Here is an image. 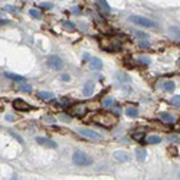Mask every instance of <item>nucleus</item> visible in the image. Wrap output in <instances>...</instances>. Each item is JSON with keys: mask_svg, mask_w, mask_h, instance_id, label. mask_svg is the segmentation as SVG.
<instances>
[{"mask_svg": "<svg viewBox=\"0 0 180 180\" xmlns=\"http://www.w3.org/2000/svg\"><path fill=\"white\" fill-rule=\"evenodd\" d=\"M92 121H94L97 125H100V127L111 128V127L115 125L117 118H115V115L111 114V112H98V114H95V115L92 117Z\"/></svg>", "mask_w": 180, "mask_h": 180, "instance_id": "1", "label": "nucleus"}, {"mask_svg": "<svg viewBox=\"0 0 180 180\" xmlns=\"http://www.w3.org/2000/svg\"><path fill=\"white\" fill-rule=\"evenodd\" d=\"M101 46L108 52H115L121 48V40L118 37H107L101 40Z\"/></svg>", "mask_w": 180, "mask_h": 180, "instance_id": "2", "label": "nucleus"}, {"mask_svg": "<svg viewBox=\"0 0 180 180\" xmlns=\"http://www.w3.org/2000/svg\"><path fill=\"white\" fill-rule=\"evenodd\" d=\"M72 161L76 166H89V164H92V157H89L88 154H85L82 151H75L72 156Z\"/></svg>", "mask_w": 180, "mask_h": 180, "instance_id": "3", "label": "nucleus"}, {"mask_svg": "<svg viewBox=\"0 0 180 180\" xmlns=\"http://www.w3.org/2000/svg\"><path fill=\"white\" fill-rule=\"evenodd\" d=\"M130 22H133V23H136V25H140V26H143V28H157V23H156L154 20H150V19H147V17H143V16H136V15H133V16H130Z\"/></svg>", "mask_w": 180, "mask_h": 180, "instance_id": "4", "label": "nucleus"}, {"mask_svg": "<svg viewBox=\"0 0 180 180\" xmlns=\"http://www.w3.org/2000/svg\"><path fill=\"white\" fill-rule=\"evenodd\" d=\"M46 65L49 66V68H52V69H56V71H61L62 68H64V61L58 56V55H51V56H48L46 58Z\"/></svg>", "mask_w": 180, "mask_h": 180, "instance_id": "5", "label": "nucleus"}, {"mask_svg": "<svg viewBox=\"0 0 180 180\" xmlns=\"http://www.w3.org/2000/svg\"><path fill=\"white\" fill-rule=\"evenodd\" d=\"M87 111H88L87 105L82 104V102H79V104H75V105L71 108V115L78 117V118H82V117L87 114Z\"/></svg>", "mask_w": 180, "mask_h": 180, "instance_id": "6", "label": "nucleus"}, {"mask_svg": "<svg viewBox=\"0 0 180 180\" xmlns=\"http://www.w3.org/2000/svg\"><path fill=\"white\" fill-rule=\"evenodd\" d=\"M78 133H79L81 136H84V137L91 138V140H97V141L102 140V136H101V134H98V133H95V131H92V130H88V128H79Z\"/></svg>", "mask_w": 180, "mask_h": 180, "instance_id": "7", "label": "nucleus"}, {"mask_svg": "<svg viewBox=\"0 0 180 180\" xmlns=\"http://www.w3.org/2000/svg\"><path fill=\"white\" fill-rule=\"evenodd\" d=\"M13 108L17 109V111H29V109H32V107H30L26 101H23V100H20V98H17V100L13 101Z\"/></svg>", "mask_w": 180, "mask_h": 180, "instance_id": "8", "label": "nucleus"}, {"mask_svg": "<svg viewBox=\"0 0 180 180\" xmlns=\"http://www.w3.org/2000/svg\"><path fill=\"white\" fill-rule=\"evenodd\" d=\"M36 143L43 145V147H48V148H56V147H58V144L55 143L53 140L46 138V137H37V138H36Z\"/></svg>", "mask_w": 180, "mask_h": 180, "instance_id": "9", "label": "nucleus"}, {"mask_svg": "<svg viewBox=\"0 0 180 180\" xmlns=\"http://www.w3.org/2000/svg\"><path fill=\"white\" fill-rule=\"evenodd\" d=\"M89 65H91V68H92V69H95V71H100V69L102 68V61H101L100 58L94 56V58H91V61H89Z\"/></svg>", "mask_w": 180, "mask_h": 180, "instance_id": "10", "label": "nucleus"}, {"mask_svg": "<svg viewBox=\"0 0 180 180\" xmlns=\"http://www.w3.org/2000/svg\"><path fill=\"white\" fill-rule=\"evenodd\" d=\"M114 159L117 160V161H121V163H124V161H128V154L125 153V151H114Z\"/></svg>", "mask_w": 180, "mask_h": 180, "instance_id": "11", "label": "nucleus"}, {"mask_svg": "<svg viewBox=\"0 0 180 180\" xmlns=\"http://www.w3.org/2000/svg\"><path fill=\"white\" fill-rule=\"evenodd\" d=\"M82 92H84V95H85V97H89V95H92V92H94V82H92V81H88V82L84 85V89H82Z\"/></svg>", "mask_w": 180, "mask_h": 180, "instance_id": "12", "label": "nucleus"}, {"mask_svg": "<svg viewBox=\"0 0 180 180\" xmlns=\"http://www.w3.org/2000/svg\"><path fill=\"white\" fill-rule=\"evenodd\" d=\"M37 97H39L42 101H52L55 95H53L52 92H49V91H39V92H37Z\"/></svg>", "mask_w": 180, "mask_h": 180, "instance_id": "13", "label": "nucleus"}, {"mask_svg": "<svg viewBox=\"0 0 180 180\" xmlns=\"http://www.w3.org/2000/svg\"><path fill=\"white\" fill-rule=\"evenodd\" d=\"M160 120L164 121V123H167V124H173L174 123V117L172 114H169V112H161L160 114Z\"/></svg>", "mask_w": 180, "mask_h": 180, "instance_id": "14", "label": "nucleus"}, {"mask_svg": "<svg viewBox=\"0 0 180 180\" xmlns=\"http://www.w3.org/2000/svg\"><path fill=\"white\" fill-rule=\"evenodd\" d=\"M169 35L173 36V39L180 40V28L179 26H172V28H169Z\"/></svg>", "mask_w": 180, "mask_h": 180, "instance_id": "15", "label": "nucleus"}, {"mask_svg": "<svg viewBox=\"0 0 180 180\" xmlns=\"http://www.w3.org/2000/svg\"><path fill=\"white\" fill-rule=\"evenodd\" d=\"M4 76L9 79H13V81H25V78L22 75H16L13 72H4Z\"/></svg>", "mask_w": 180, "mask_h": 180, "instance_id": "16", "label": "nucleus"}, {"mask_svg": "<svg viewBox=\"0 0 180 180\" xmlns=\"http://www.w3.org/2000/svg\"><path fill=\"white\" fill-rule=\"evenodd\" d=\"M115 78L118 79V81H121V82H130V76L127 75V73H124V72H118L117 75H115Z\"/></svg>", "mask_w": 180, "mask_h": 180, "instance_id": "17", "label": "nucleus"}, {"mask_svg": "<svg viewBox=\"0 0 180 180\" xmlns=\"http://www.w3.org/2000/svg\"><path fill=\"white\" fill-rule=\"evenodd\" d=\"M176 88V84L173 82V81H166L164 84H163V89L164 91H173Z\"/></svg>", "mask_w": 180, "mask_h": 180, "instance_id": "18", "label": "nucleus"}, {"mask_svg": "<svg viewBox=\"0 0 180 180\" xmlns=\"http://www.w3.org/2000/svg\"><path fill=\"white\" fill-rule=\"evenodd\" d=\"M125 114H127L128 117H137V115H138V109L134 107H127L125 108Z\"/></svg>", "mask_w": 180, "mask_h": 180, "instance_id": "19", "label": "nucleus"}, {"mask_svg": "<svg viewBox=\"0 0 180 180\" xmlns=\"http://www.w3.org/2000/svg\"><path fill=\"white\" fill-rule=\"evenodd\" d=\"M145 141L148 144H159V143H161V138L159 136H148Z\"/></svg>", "mask_w": 180, "mask_h": 180, "instance_id": "20", "label": "nucleus"}, {"mask_svg": "<svg viewBox=\"0 0 180 180\" xmlns=\"http://www.w3.org/2000/svg\"><path fill=\"white\" fill-rule=\"evenodd\" d=\"M145 154H147V151H145L144 148H138V150H137V159H138L140 161H144V160H145V157H147Z\"/></svg>", "mask_w": 180, "mask_h": 180, "instance_id": "21", "label": "nucleus"}, {"mask_svg": "<svg viewBox=\"0 0 180 180\" xmlns=\"http://www.w3.org/2000/svg\"><path fill=\"white\" fill-rule=\"evenodd\" d=\"M97 3H98V6H100L101 9H104L105 12H109V10H111V7L108 6L107 0H97Z\"/></svg>", "mask_w": 180, "mask_h": 180, "instance_id": "22", "label": "nucleus"}, {"mask_svg": "<svg viewBox=\"0 0 180 180\" xmlns=\"http://www.w3.org/2000/svg\"><path fill=\"white\" fill-rule=\"evenodd\" d=\"M133 138H134L136 141H143L144 140V133L143 131H140V133H133Z\"/></svg>", "mask_w": 180, "mask_h": 180, "instance_id": "23", "label": "nucleus"}, {"mask_svg": "<svg viewBox=\"0 0 180 180\" xmlns=\"http://www.w3.org/2000/svg\"><path fill=\"white\" fill-rule=\"evenodd\" d=\"M29 15H30L32 17H35V19H40V17H42L40 12H39V10H36V9H30V10H29Z\"/></svg>", "mask_w": 180, "mask_h": 180, "instance_id": "24", "label": "nucleus"}, {"mask_svg": "<svg viewBox=\"0 0 180 180\" xmlns=\"http://www.w3.org/2000/svg\"><path fill=\"white\" fill-rule=\"evenodd\" d=\"M19 89L23 91V92H32V87H30V85H26V84H25V85L22 84V85L19 87Z\"/></svg>", "mask_w": 180, "mask_h": 180, "instance_id": "25", "label": "nucleus"}, {"mask_svg": "<svg viewBox=\"0 0 180 180\" xmlns=\"http://www.w3.org/2000/svg\"><path fill=\"white\" fill-rule=\"evenodd\" d=\"M112 104H114V101H112L111 97H108V98H104V100H102V105H104V107H109V105H112Z\"/></svg>", "mask_w": 180, "mask_h": 180, "instance_id": "26", "label": "nucleus"}, {"mask_svg": "<svg viewBox=\"0 0 180 180\" xmlns=\"http://www.w3.org/2000/svg\"><path fill=\"white\" fill-rule=\"evenodd\" d=\"M62 25L65 26V29H69V30H73V29H75V25H73L72 22H64Z\"/></svg>", "mask_w": 180, "mask_h": 180, "instance_id": "27", "label": "nucleus"}, {"mask_svg": "<svg viewBox=\"0 0 180 180\" xmlns=\"http://www.w3.org/2000/svg\"><path fill=\"white\" fill-rule=\"evenodd\" d=\"M172 104L173 105H180V95H176L172 98Z\"/></svg>", "mask_w": 180, "mask_h": 180, "instance_id": "28", "label": "nucleus"}, {"mask_svg": "<svg viewBox=\"0 0 180 180\" xmlns=\"http://www.w3.org/2000/svg\"><path fill=\"white\" fill-rule=\"evenodd\" d=\"M4 10H7V12H17V7H15V6H6Z\"/></svg>", "mask_w": 180, "mask_h": 180, "instance_id": "29", "label": "nucleus"}, {"mask_svg": "<svg viewBox=\"0 0 180 180\" xmlns=\"http://www.w3.org/2000/svg\"><path fill=\"white\" fill-rule=\"evenodd\" d=\"M10 134H12V136H13V137H15V138H16V140H17V141H19L20 144H23V140H22V138H20L17 134H15V133H12V131H10Z\"/></svg>", "mask_w": 180, "mask_h": 180, "instance_id": "30", "label": "nucleus"}, {"mask_svg": "<svg viewBox=\"0 0 180 180\" xmlns=\"http://www.w3.org/2000/svg\"><path fill=\"white\" fill-rule=\"evenodd\" d=\"M43 9H52V3H42L40 4Z\"/></svg>", "mask_w": 180, "mask_h": 180, "instance_id": "31", "label": "nucleus"}, {"mask_svg": "<svg viewBox=\"0 0 180 180\" xmlns=\"http://www.w3.org/2000/svg\"><path fill=\"white\" fill-rule=\"evenodd\" d=\"M138 61H141V62H143V64H145V65H148V64H150V59H148V58H138Z\"/></svg>", "mask_w": 180, "mask_h": 180, "instance_id": "32", "label": "nucleus"}, {"mask_svg": "<svg viewBox=\"0 0 180 180\" xmlns=\"http://www.w3.org/2000/svg\"><path fill=\"white\" fill-rule=\"evenodd\" d=\"M61 79H62V81H69V79H71V76H69V75H66V73H64V75H61Z\"/></svg>", "mask_w": 180, "mask_h": 180, "instance_id": "33", "label": "nucleus"}, {"mask_svg": "<svg viewBox=\"0 0 180 180\" xmlns=\"http://www.w3.org/2000/svg\"><path fill=\"white\" fill-rule=\"evenodd\" d=\"M6 120H7V121H15V117H13L12 114H6Z\"/></svg>", "mask_w": 180, "mask_h": 180, "instance_id": "34", "label": "nucleus"}, {"mask_svg": "<svg viewBox=\"0 0 180 180\" xmlns=\"http://www.w3.org/2000/svg\"><path fill=\"white\" fill-rule=\"evenodd\" d=\"M169 140H170V141H177L179 138H177L176 136H169Z\"/></svg>", "mask_w": 180, "mask_h": 180, "instance_id": "35", "label": "nucleus"}, {"mask_svg": "<svg viewBox=\"0 0 180 180\" xmlns=\"http://www.w3.org/2000/svg\"><path fill=\"white\" fill-rule=\"evenodd\" d=\"M140 45H141V46H147V45H148V42H145V40H141V42H140Z\"/></svg>", "mask_w": 180, "mask_h": 180, "instance_id": "36", "label": "nucleus"}, {"mask_svg": "<svg viewBox=\"0 0 180 180\" xmlns=\"http://www.w3.org/2000/svg\"><path fill=\"white\" fill-rule=\"evenodd\" d=\"M45 120H46V121H49V123H52V121H53V120H52V117H46Z\"/></svg>", "mask_w": 180, "mask_h": 180, "instance_id": "37", "label": "nucleus"}, {"mask_svg": "<svg viewBox=\"0 0 180 180\" xmlns=\"http://www.w3.org/2000/svg\"><path fill=\"white\" fill-rule=\"evenodd\" d=\"M62 120H64V121H69V118H68L66 115H62Z\"/></svg>", "mask_w": 180, "mask_h": 180, "instance_id": "38", "label": "nucleus"}, {"mask_svg": "<svg viewBox=\"0 0 180 180\" xmlns=\"http://www.w3.org/2000/svg\"><path fill=\"white\" fill-rule=\"evenodd\" d=\"M179 66H180V61H179Z\"/></svg>", "mask_w": 180, "mask_h": 180, "instance_id": "39", "label": "nucleus"}, {"mask_svg": "<svg viewBox=\"0 0 180 180\" xmlns=\"http://www.w3.org/2000/svg\"><path fill=\"white\" fill-rule=\"evenodd\" d=\"M0 15H1V10H0Z\"/></svg>", "mask_w": 180, "mask_h": 180, "instance_id": "40", "label": "nucleus"}]
</instances>
